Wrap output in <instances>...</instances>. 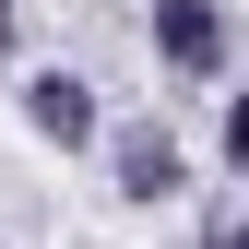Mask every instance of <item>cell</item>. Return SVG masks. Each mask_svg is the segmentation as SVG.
<instances>
[{
  "label": "cell",
  "instance_id": "3",
  "mask_svg": "<svg viewBox=\"0 0 249 249\" xmlns=\"http://www.w3.org/2000/svg\"><path fill=\"white\" fill-rule=\"evenodd\" d=\"M24 131H36L48 154H95V131H107V107H95V83L83 71H24Z\"/></svg>",
  "mask_w": 249,
  "mask_h": 249
},
{
  "label": "cell",
  "instance_id": "1",
  "mask_svg": "<svg viewBox=\"0 0 249 249\" xmlns=\"http://www.w3.org/2000/svg\"><path fill=\"white\" fill-rule=\"evenodd\" d=\"M142 48H154V71L190 83V95H213V83L237 71V24H226V0H154V12H142Z\"/></svg>",
  "mask_w": 249,
  "mask_h": 249
},
{
  "label": "cell",
  "instance_id": "2",
  "mask_svg": "<svg viewBox=\"0 0 249 249\" xmlns=\"http://www.w3.org/2000/svg\"><path fill=\"white\" fill-rule=\"evenodd\" d=\"M95 154H107L119 202H190V142H178L166 119H107Z\"/></svg>",
  "mask_w": 249,
  "mask_h": 249
},
{
  "label": "cell",
  "instance_id": "4",
  "mask_svg": "<svg viewBox=\"0 0 249 249\" xmlns=\"http://www.w3.org/2000/svg\"><path fill=\"white\" fill-rule=\"evenodd\" d=\"M190 249H249V226H237V202H226V190H213V213H202V237H190Z\"/></svg>",
  "mask_w": 249,
  "mask_h": 249
},
{
  "label": "cell",
  "instance_id": "5",
  "mask_svg": "<svg viewBox=\"0 0 249 249\" xmlns=\"http://www.w3.org/2000/svg\"><path fill=\"white\" fill-rule=\"evenodd\" d=\"M0 48H24V0H0Z\"/></svg>",
  "mask_w": 249,
  "mask_h": 249
}]
</instances>
